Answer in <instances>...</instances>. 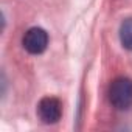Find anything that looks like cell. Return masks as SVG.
<instances>
[{
  "label": "cell",
  "mask_w": 132,
  "mask_h": 132,
  "mask_svg": "<svg viewBox=\"0 0 132 132\" xmlns=\"http://www.w3.org/2000/svg\"><path fill=\"white\" fill-rule=\"evenodd\" d=\"M109 101L118 110H126L132 106V79L120 76L109 86Z\"/></svg>",
  "instance_id": "1"
},
{
  "label": "cell",
  "mask_w": 132,
  "mask_h": 132,
  "mask_svg": "<svg viewBox=\"0 0 132 132\" xmlns=\"http://www.w3.org/2000/svg\"><path fill=\"white\" fill-rule=\"evenodd\" d=\"M37 115L45 124L57 123L62 117V103L54 96H45L37 104Z\"/></svg>",
  "instance_id": "2"
},
{
  "label": "cell",
  "mask_w": 132,
  "mask_h": 132,
  "mask_svg": "<svg viewBox=\"0 0 132 132\" xmlns=\"http://www.w3.org/2000/svg\"><path fill=\"white\" fill-rule=\"evenodd\" d=\"M22 44H23V48L28 53H31V54H40V53L45 51V48L48 45V34L42 28H37V27L30 28L25 33V36L22 39Z\"/></svg>",
  "instance_id": "3"
},
{
  "label": "cell",
  "mask_w": 132,
  "mask_h": 132,
  "mask_svg": "<svg viewBox=\"0 0 132 132\" xmlns=\"http://www.w3.org/2000/svg\"><path fill=\"white\" fill-rule=\"evenodd\" d=\"M120 40L124 48L132 51V17L126 19L120 27Z\"/></svg>",
  "instance_id": "4"
}]
</instances>
